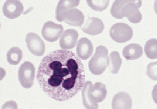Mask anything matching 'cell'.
Segmentation results:
<instances>
[{"instance_id":"obj_1","label":"cell","mask_w":157,"mask_h":109,"mask_svg":"<svg viewBox=\"0 0 157 109\" xmlns=\"http://www.w3.org/2000/svg\"><path fill=\"white\" fill-rule=\"evenodd\" d=\"M36 79L48 97L59 102L67 101L77 94L84 86V66L73 52L55 50L42 59Z\"/></svg>"},{"instance_id":"obj_2","label":"cell","mask_w":157,"mask_h":109,"mask_svg":"<svg viewBox=\"0 0 157 109\" xmlns=\"http://www.w3.org/2000/svg\"><path fill=\"white\" fill-rule=\"evenodd\" d=\"M142 4L141 1L117 0L112 5L111 13L116 18L121 19L125 17L132 23H139L142 19L139 10Z\"/></svg>"},{"instance_id":"obj_3","label":"cell","mask_w":157,"mask_h":109,"mask_svg":"<svg viewBox=\"0 0 157 109\" xmlns=\"http://www.w3.org/2000/svg\"><path fill=\"white\" fill-rule=\"evenodd\" d=\"M82 88L83 104L86 109L98 108V103L104 100L107 94L106 86L101 82L93 85L91 82L86 81Z\"/></svg>"},{"instance_id":"obj_4","label":"cell","mask_w":157,"mask_h":109,"mask_svg":"<svg viewBox=\"0 0 157 109\" xmlns=\"http://www.w3.org/2000/svg\"><path fill=\"white\" fill-rule=\"evenodd\" d=\"M108 51L106 47L100 45L89 62V68L92 74L99 75L104 72L109 64Z\"/></svg>"},{"instance_id":"obj_5","label":"cell","mask_w":157,"mask_h":109,"mask_svg":"<svg viewBox=\"0 0 157 109\" xmlns=\"http://www.w3.org/2000/svg\"><path fill=\"white\" fill-rule=\"evenodd\" d=\"M133 32L131 27L127 24L118 23L111 27L109 35L111 39L117 43H124L132 37Z\"/></svg>"},{"instance_id":"obj_6","label":"cell","mask_w":157,"mask_h":109,"mask_svg":"<svg viewBox=\"0 0 157 109\" xmlns=\"http://www.w3.org/2000/svg\"><path fill=\"white\" fill-rule=\"evenodd\" d=\"M35 72V67L29 61H25L20 66L18 72V78L23 88H29L33 86Z\"/></svg>"},{"instance_id":"obj_7","label":"cell","mask_w":157,"mask_h":109,"mask_svg":"<svg viewBox=\"0 0 157 109\" xmlns=\"http://www.w3.org/2000/svg\"><path fill=\"white\" fill-rule=\"evenodd\" d=\"M26 42L28 50L35 56L43 55L45 51V44L38 34L30 33L26 35Z\"/></svg>"},{"instance_id":"obj_8","label":"cell","mask_w":157,"mask_h":109,"mask_svg":"<svg viewBox=\"0 0 157 109\" xmlns=\"http://www.w3.org/2000/svg\"><path fill=\"white\" fill-rule=\"evenodd\" d=\"M63 30L62 25L57 24L52 21H48L42 27L41 33L45 40L53 42L58 40Z\"/></svg>"},{"instance_id":"obj_9","label":"cell","mask_w":157,"mask_h":109,"mask_svg":"<svg viewBox=\"0 0 157 109\" xmlns=\"http://www.w3.org/2000/svg\"><path fill=\"white\" fill-rule=\"evenodd\" d=\"M84 16L81 10L74 8L67 10L58 18L59 22H64L70 26L81 27L84 22Z\"/></svg>"},{"instance_id":"obj_10","label":"cell","mask_w":157,"mask_h":109,"mask_svg":"<svg viewBox=\"0 0 157 109\" xmlns=\"http://www.w3.org/2000/svg\"><path fill=\"white\" fill-rule=\"evenodd\" d=\"M24 10L23 5L18 0H8L4 3L2 11L8 18L13 19L20 16Z\"/></svg>"},{"instance_id":"obj_11","label":"cell","mask_w":157,"mask_h":109,"mask_svg":"<svg viewBox=\"0 0 157 109\" xmlns=\"http://www.w3.org/2000/svg\"><path fill=\"white\" fill-rule=\"evenodd\" d=\"M104 28V24L101 20L96 17H90L86 20L81 29L86 34L95 36L102 32Z\"/></svg>"},{"instance_id":"obj_12","label":"cell","mask_w":157,"mask_h":109,"mask_svg":"<svg viewBox=\"0 0 157 109\" xmlns=\"http://www.w3.org/2000/svg\"><path fill=\"white\" fill-rule=\"evenodd\" d=\"M78 34L74 29H68L64 31L59 41V46L63 49L69 50L74 48L77 42Z\"/></svg>"},{"instance_id":"obj_13","label":"cell","mask_w":157,"mask_h":109,"mask_svg":"<svg viewBox=\"0 0 157 109\" xmlns=\"http://www.w3.org/2000/svg\"><path fill=\"white\" fill-rule=\"evenodd\" d=\"M93 52V45L87 38L82 37L78 40L76 46V53L78 58L87 60L90 57Z\"/></svg>"},{"instance_id":"obj_14","label":"cell","mask_w":157,"mask_h":109,"mask_svg":"<svg viewBox=\"0 0 157 109\" xmlns=\"http://www.w3.org/2000/svg\"><path fill=\"white\" fill-rule=\"evenodd\" d=\"M132 99L128 94L124 91L117 93L114 96L112 102L113 109H131Z\"/></svg>"},{"instance_id":"obj_15","label":"cell","mask_w":157,"mask_h":109,"mask_svg":"<svg viewBox=\"0 0 157 109\" xmlns=\"http://www.w3.org/2000/svg\"><path fill=\"white\" fill-rule=\"evenodd\" d=\"M143 50L142 46L137 44H131L124 48L122 55L128 60H135L142 56Z\"/></svg>"},{"instance_id":"obj_16","label":"cell","mask_w":157,"mask_h":109,"mask_svg":"<svg viewBox=\"0 0 157 109\" xmlns=\"http://www.w3.org/2000/svg\"><path fill=\"white\" fill-rule=\"evenodd\" d=\"M79 1H67L61 0L59 2L56 7V20L64 12L70 9L75 8L77 7L79 3Z\"/></svg>"},{"instance_id":"obj_17","label":"cell","mask_w":157,"mask_h":109,"mask_svg":"<svg viewBox=\"0 0 157 109\" xmlns=\"http://www.w3.org/2000/svg\"><path fill=\"white\" fill-rule=\"evenodd\" d=\"M23 58L21 50L17 47H14L10 49L7 53L8 62L11 65H17Z\"/></svg>"},{"instance_id":"obj_18","label":"cell","mask_w":157,"mask_h":109,"mask_svg":"<svg viewBox=\"0 0 157 109\" xmlns=\"http://www.w3.org/2000/svg\"><path fill=\"white\" fill-rule=\"evenodd\" d=\"M110 64L109 69L111 73L117 74L120 70L122 64V60L121 58L119 53L117 51H113L110 54Z\"/></svg>"},{"instance_id":"obj_19","label":"cell","mask_w":157,"mask_h":109,"mask_svg":"<svg viewBox=\"0 0 157 109\" xmlns=\"http://www.w3.org/2000/svg\"><path fill=\"white\" fill-rule=\"evenodd\" d=\"M144 53L151 59L157 58V39H151L147 41L144 46Z\"/></svg>"},{"instance_id":"obj_20","label":"cell","mask_w":157,"mask_h":109,"mask_svg":"<svg viewBox=\"0 0 157 109\" xmlns=\"http://www.w3.org/2000/svg\"><path fill=\"white\" fill-rule=\"evenodd\" d=\"M88 5L93 10L98 12H101L104 10L108 7L109 4V1L107 0H102V1H97V0H91L87 1Z\"/></svg>"},{"instance_id":"obj_21","label":"cell","mask_w":157,"mask_h":109,"mask_svg":"<svg viewBox=\"0 0 157 109\" xmlns=\"http://www.w3.org/2000/svg\"><path fill=\"white\" fill-rule=\"evenodd\" d=\"M147 75L151 80H157V61L150 63L147 66Z\"/></svg>"},{"instance_id":"obj_22","label":"cell","mask_w":157,"mask_h":109,"mask_svg":"<svg viewBox=\"0 0 157 109\" xmlns=\"http://www.w3.org/2000/svg\"><path fill=\"white\" fill-rule=\"evenodd\" d=\"M152 95L154 101L157 105V84L154 86Z\"/></svg>"},{"instance_id":"obj_23","label":"cell","mask_w":157,"mask_h":109,"mask_svg":"<svg viewBox=\"0 0 157 109\" xmlns=\"http://www.w3.org/2000/svg\"><path fill=\"white\" fill-rule=\"evenodd\" d=\"M154 10L157 15V0L155 1L154 3Z\"/></svg>"}]
</instances>
